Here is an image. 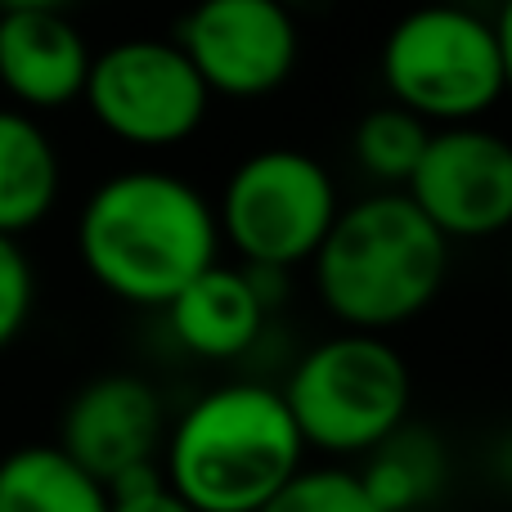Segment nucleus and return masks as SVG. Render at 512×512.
<instances>
[{
    "mask_svg": "<svg viewBox=\"0 0 512 512\" xmlns=\"http://www.w3.org/2000/svg\"><path fill=\"white\" fill-rule=\"evenodd\" d=\"M495 36H499V63H504V95H512V0L495 14Z\"/></svg>",
    "mask_w": 512,
    "mask_h": 512,
    "instance_id": "aec40b11",
    "label": "nucleus"
},
{
    "mask_svg": "<svg viewBox=\"0 0 512 512\" xmlns=\"http://www.w3.org/2000/svg\"><path fill=\"white\" fill-rule=\"evenodd\" d=\"M81 99L113 140L135 149H176L207 122L212 108V95L185 50L158 36L117 41L95 54Z\"/></svg>",
    "mask_w": 512,
    "mask_h": 512,
    "instance_id": "0eeeda50",
    "label": "nucleus"
},
{
    "mask_svg": "<svg viewBox=\"0 0 512 512\" xmlns=\"http://www.w3.org/2000/svg\"><path fill=\"white\" fill-rule=\"evenodd\" d=\"M508 288H512V265H508Z\"/></svg>",
    "mask_w": 512,
    "mask_h": 512,
    "instance_id": "4be33fe9",
    "label": "nucleus"
},
{
    "mask_svg": "<svg viewBox=\"0 0 512 512\" xmlns=\"http://www.w3.org/2000/svg\"><path fill=\"white\" fill-rule=\"evenodd\" d=\"M391 104L423 126H477L504 99L495 18L463 5L405 14L378 54Z\"/></svg>",
    "mask_w": 512,
    "mask_h": 512,
    "instance_id": "39448f33",
    "label": "nucleus"
},
{
    "mask_svg": "<svg viewBox=\"0 0 512 512\" xmlns=\"http://www.w3.org/2000/svg\"><path fill=\"white\" fill-rule=\"evenodd\" d=\"M310 274L319 301L346 333L387 337L441 297L450 243L400 189H382L337 212Z\"/></svg>",
    "mask_w": 512,
    "mask_h": 512,
    "instance_id": "7ed1b4c3",
    "label": "nucleus"
},
{
    "mask_svg": "<svg viewBox=\"0 0 512 512\" xmlns=\"http://www.w3.org/2000/svg\"><path fill=\"white\" fill-rule=\"evenodd\" d=\"M400 194L445 243L495 239L512 230V140L481 122L432 131Z\"/></svg>",
    "mask_w": 512,
    "mask_h": 512,
    "instance_id": "6e6552de",
    "label": "nucleus"
},
{
    "mask_svg": "<svg viewBox=\"0 0 512 512\" xmlns=\"http://www.w3.org/2000/svg\"><path fill=\"white\" fill-rule=\"evenodd\" d=\"M176 45L203 77L207 95L261 99L292 77L301 32L274 0H207L180 23Z\"/></svg>",
    "mask_w": 512,
    "mask_h": 512,
    "instance_id": "1a4fd4ad",
    "label": "nucleus"
},
{
    "mask_svg": "<svg viewBox=\"0 0 512 512\" xmlns=\"http://www.w3.org/2000/svg\"><path fill=\"white\" fill-rule=\"evenodd\" d=\"M306 450L373 454L409 423L414 378L387 337L333 333L315 342L288 373L279 391Z\"/></svg>",
    "mask_w": 512,
    "mask_h": 512,
    "instance_id": "20e7f679",
    "label": "nucleus"
},
{
    "mask_svg": "<svg viewBox=\"0 0 512 512\" xmlns=\"http://www.w3.org/2000/svg\"><path fill=\"white\" fill-rule=\"evenodd\" d=\"M32 301H36L32 261H27V252L18 248V239H5V234H0V351L27 328Z\"/></svg>",
    "mask_w": 512,
    "mask_h": 512,
    "instance_id": "a211bd4d",
    "label": "nucleus"
},
{
    "mask_svg": "<svg viewBox=\"0 0 512 512\" xmlns=\"http://www.w3.org/2000/svg\"><path fill=\"white\" fill-rule=\"evenodd\" d=\"M355 477L382 512H423V504L441 495L450 463H445V450L432 432L405 423L391 441L364 454V468Z\"/></svg>",
    "mask_w": 512,
    "mask_h": 512,
    "instance_id": "2eb2a0df",
    "label": "nucleus"
},
{
    "mask_svg": "<svg viewBox=\"0 0 512 512\" xmlns=\"http://www.w3.org/2000/svg\"><path fill=\"white\" fill-rule=\"evenodd\" d=\"M77 252L108 297L167 310L216 265L221 225L194 180L131 167L86 198L77 216Z\"/></svg>",
    "mask_w": 512,
    "mask_h": 512,
    "instance_id": "f257e3e1",
    "label": "nucleus"
},
{
    "mask_svg": "<svg viewBox=\"0 0 512 512\" xmlns=\"http://www.w3.org/2000/svg\"><path fill=\"white\" fill-rule=\"evenodd\" d=\"M90 45L63 9L9 5L0 14V86L27 108H63L81 99Z\"/></svg>",
    "mask_w": 512,
    "mask_h": 512,
    "instance_id": "9b49d317",
    "label": "nucleus"
},
{
    "mask_svg": "<svg viewBox=\"0 0 512 512\" xmlns=\"http://www.w3.org/2000/svg\"><path fill=\"white\" fill-rule=\"evenodd\" d=\"M108 512H194V508L171 495L167 481H162V468H140L108 486Z\"/></svg>",
    "mask_w": 512,
    "mask_h": 512,
    "instance_id": "6ab92c4d",
    "label": "nucleus"
},
{
    "mask_svg": "<svg viewBox=\"0 0 512 512\" xmlns=\"http://www.w3.org/2000/svg\"><path fill=\"white\" fill-rule=\"evenodd\" d=\"M427 140H432V126H423L418 117H409L396 104H382L360 117L351 149L364 176L396 189V185H409V176L418 171Z\"/></svg>",
    "mask_w": 512,
    "mask_h": 512,
    "instance_id": "dca6fc26",
    "label": "nucleus"
},
{
    "mask_svg": "<svg viewBox=\"0 0 512 512\" xmlns=\"http://www.w3.org/2000/svg\"><path fill=\"white\" fill-rule=\"evenodd\" d=\"M0 512H108V490L59 445H23L0 459Z\"/></svg>",
    "mask_w": 512,
    "mask_h": 512,
    "instance_id": "4468645a",
    "label": "nucleus"
},
{
    "mask_svg": "<svg viewBox=\"0 0 512 512\" xmlns=\"http://www.w3.org/2000/svg\"><path fill=\"white\" fill-rule=\"evenodd\" d=\"M261 512H382L346 468H301Z\"/></svg>",
    "mask_w": 512,
    "mask_h": 512,
    "instance_id": "f3484780",
    "label": "nucleus"
},
{
    "mask_svg": "<svg viewBox=\"0 0 512 512\" xmlns=\"http://www.w3.org/2000/svg\"><path fill=\"white\" fill-rule=\"evenodd\" d=\"M499 477H504L508 486H512V436L504 441V450H499Z\"/></svg>",
    "mask_w": 512,
    "mask_h": 512,
    "instance_id": "412c9836",
    "label": "nucleus"
},
{
    "mask_svg": "<svg viewBox=\"0 0 512 512\" xmlns=\"http://www.w3.org/2000/svg\"><path fill=\"white\" fill-rule=\"evenodd\" d=\"M171 333L198 360H239L265 333L270 306L243 265L216 261L167 306Z\"/></svg>",
    "mask_w": 512,
    "mask_h": 512,
    "instance_id": "f8f14e48",
    "label": "nucleus"
},
{
    "mask_svg": "<svg viewBox=\"0 0 512 512\" xmlns=\"http://www.w3.org/2000/svg\"><path fill=\"white\" fill-rule=\"evenodd\" d=\"M342 198L333 171L301 149H261L230 171L216 203L221 243L239 252L248 270L288 274L310 265L328 239Z\"/></svg>",
    "mask_w": 512,
    "mask_h": 512,
    "instance_id": "423d86ee",
    "label": "nucleus"
},
{
    "mask_svg": "<svg viewBox=\"0 0 512 512\" xmlns=\"http://www.w3.org/2000/svg\"><path fill=\"white\" fill-rule=\"evenodd\" d=\"M167 427L162 396L149 382L135 373H104L72 396L59 450L108 490L126 472L158 468Z\"/></svg>",
    "mask_w": 512,
    "mask_h": 512,
    "instance_id": "9d476101",
    "label": "nucleus"
},
{
    "mask_svg": "<svg viewBox=\"0 0 512 512\" xmlns=\"http://www.w3.org/2000/svg\"><path fill=\"white\" fill-rule=\"evenodd\" d=\"M158 468L194 512H261L306 468V441L274 387L225 382L167 427Z\"/></svg>",
    "mask_w": 512,
    "mask_h": 512,
    "instance_id": "f03ea898",
    "label": "nucleus"
},
{
    "mask_svg": "<svg viewBox=\"0 0 512 512\" xmlns=\"http://www.w3.org/2000/svg\"><path fill=\"white\" fill-rule=\"evenodd\" d=\"M59 203V153L18 108H0V234L18 239Z\"/></svg>",
    "mask_w": 512,
    "mask_h": 512,
    "instance_id": "ddd939ff",
    "label": "nucleus"
}]
</instances>
